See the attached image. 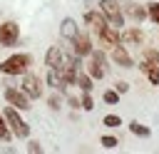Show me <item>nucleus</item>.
<instances>
[{"label":"nucleus","mask_w":159,"mask_h":154,"mask_svg":"<svg viewBox=\"0 0 159 154\" xmlns=\"http://www.w3.org/2000/svg\"><path fill=\"white\" fill-rule=\"evenodd\" d=\"M2 114H5V119H7V124H10V129H12L15 137H20V139H27V137H30V124L20 117V112H17L12 104H7Z\"/></svg>","instance_id":"nucleus-1"},{"label":"nucleus","mask_w":159,"mask_h":154,"mask_svg":"<svg viewBox=\"0 0 159 154\" xmlns=\"http://www.w3.org/2000/svg\"><path fill=\"white\" fill-rule=\"evenodd\" d=\"M30 62H32V57L25 55V52L22 55H10L7 60L0 62V72L2 75H22V72H27Z\"/></svg>","instance_id":"nucleus-2"},{"label":"nucleus","mask_w":159,"mask_h":154,"mask_svg":"<svg viewBox=\"0 0 159 154\" xmlns=\"http://www.w3.org/2000/svg\"><path fill=\"white\" fill-rule=\"evenodd\" d=\"M99 10H102V15L107 17L109 25H114V27L124 25V10H122L119 0H99Z\"/></svg>","instance_id":"nucleus-3"},{"label":"nucleus","mask_w":159,"mask_h":154,"mask_svg":"<svg viewBox=\"0 0 159 154\" xmlns=\"http://www.w3.org/2000/svg\"><path fill=\"white\" fill-rule=\"evenodd\" d=\"M17 40H20V27H17V22H12V20L2 22V25H0V47H15Z\"/></svg>","instance_id":"nucleus-4"},{"label":"nucleus","mask_w":159,"mask_h":154,"mask_svg":"<svg viewBox=\"0 0 159 154\" xmlns=\"http://www.w3.org/2000/svg\"><path fill=\"white\" fill-rule=\"evenodd\" d=\"M104 72H107V67H104V52H102V50H92V52H89L87 75H89L92 79H102Z\"/></svg>","instance_id":"nucleus-5"},{"label":"nucleus","mask_w":159,"mask_h":154,"mask_svg":"<svg viewBox=\"0 0 159 154\" xmlns=\"http://www.w3.org/2000/svg\"><path fill=\"white\" fill-rule=\"evenodd\" d=\"M20 89H22L30 99H37V97L42 94L40 77H37V75H32V72H22V84H20Z\"/></svg>","instance_id":"nucleus-6"},{"label":"nucleus","mask_w":159,"mask_h":154,"mask_svg":"<svg viewBox=\"0 0 159 154\" xmlns=\"http://www.w3.org/2000/svg\"><path fill=\"white\" fill-rule=\"evenodd\" d=\"M5 99H7V104H12V107H15V109H20V112L30 109V97H27L22 89L7 87V89H5Z\"/></svg>","instance_id":"nucleus-7"},{"label":"nucleus","mask_w":159,"mask_h":154,"mask_svg":"<svg viewBox=\"0 0 159 154\" xmlns=\"http://www.w3.org/2000/svg\"><path fill=\"white\" fill-rule=\"evenodd\" d=\"M84 25H89V30H92L94 35H99L109 22H107V17L102 15V10H87V12H84Z\"/></svg>","instance_id":"nucleus-8"},{"label":"nucleus","mask_w":159,"mask_h":154,"mask_svg":"<svg viewBox=\"0 0 159 154\" xmlns=\"http://www.w3.org/2000/svg\"><path fill=\"white\" fill-rule=\"evenodd\" d=\"M70 42H72L75 55H80V57H89V52L94 50V45H92V40H89V35H84V32H77Z\"/></svg>","instance_id":"nucleus-9"},{"label":"nucleus","mask_w":159,"mask_h":154,"mask_svg":"<svg viewBox=\"0 0 159 154\" xmlns=\"http://www.w3.org/2000/svg\"><path fill=\"white\" fill-rule=\"evenodd\" d=\"M97 37H99V45H102V47H109V50H112L114 45H119V42H122V40H119V37H122V32H119V27H114V25H107Z\"/></svg>","instance_id":"nucleus-10"},{"label":"nucleus","mask_w":159,"mask_h":154,"mask_svg":"<svg viewBox=\"0 0 159 154\" xmlns=\"http://www.w3.org/2000/svg\"><path fill=\"white\" fill-rule=\"evenodd\" d=\"M109 55H112V60H114V65H119V67H124V70H129V67H134V62H132V57H129V52H127V47H124V42H119V45H114Z\"/></svg>","instance_id":"nucleus-11"},{"label":"nucleus","mask_w":159,"mask_h":154,"mask_svg":"<svg viewBox=\"0 0 159 154\" xmlns=\"http://www.w3.org/2000/svg\"><path fill=\"white\" fill-rule=\"evenodd\" d=\"M62 60H65V52H62V47H60V45L47 47V52H45V65H47L50 70H60Z\"/></svg>","instance_id":"nucleus-12"},{"label":"nucleus","mask_w":159,"mask_h":154,"mask_svg":"<svg viewBox=\"0 0 159 154\" xmlns=\"http://www.w3.org/2000/svg\"><path fill=\"white\" fill-rule=\"evenodd\" d=\"M122 10H124V15H129V17H132V20H137V22H142L144 17H149L147 7L137 5V2H124V5H122Z\"/></svg>","instance_id":"nucleus-13"},{"label":"nucleus","mask_w":159,"mask_h":154,"mask_svg":"<svg viewBox=\"0 0 159 154\" xmlns=\"http://www.w3.org/2000/svg\"><path fill=\"white\" fill-rule=\"evenodd\" d=\"M139 72H144V75H147L149 84L159 87V67H154V65H149L147 60H142V62H139Z\"/></svg>","instance_id":"nucleus-14"},{"label":"nucleus","mask_w":159,"mask_h":154,"mask_svg":"<svg viewBox=\"0 0 159 154\" xmlns=\"http://www.w3.org/2000/svg\"><path fill=\"white\" fill-rule=\"evenodd\" d=\"M77 32H80V25H77L72 17H65V20H62V25H60V35H62L65 40H72Z\"/></svg>","instance_id":"nucleus-15"},{"label":"nucleus","mask_w":159,"mask_h":154,"mask_svg":"<svg viewBox=\"0 0 159 154\" xmlns=\"http://www.w3.org/2000/svg\"><path fill=\"white\" fill-rule=\"evenodd\" d=\"M119 40H122L124 45H129V42H132V45H142V42H144V32H142L139 27H132V30H124Z\"/></svg>","instance_id":"nucleus-16"},{"label":"nucleus","mask_w":159,"mask_h":154,"mask_svg":"<svg viewBox=\"0 0 159 154\" xmlns=\"http://www.w3.org/2000/svg\"><path fill=\"white\" fill-rule=\"evenodd\" d=\"M45 82H47L52 89H65V87H67L65 79H62V75H60V70H50L47 77H45Z\"/></svg>","instance_id":"nucleus-17"},{"label":"nucleus","mask_w":159,"mask_h":154,"mask_svg":"<svg viewBox=\"0 0 159 154\" xmlns=\"http://www.w3.org/2000/svg\"><path fill=\"white\" fill-rule=\"evenodd\" d=\"M75 84H77L82 92H92V77H89L87 72H77V77H75Z\"/></svg>","instance_id":"nucleus-18"},{"label":"nucleus","mask_w":159,"mask_h":154,"mask_svg":"<svg viewBox=\"0 0 159 154\" xmlns=\"http://www.w3.org/2000/svg\"><path fill=\"white\" fill-rule=\"evenodd\" d=\"M10 139H12V129L5 119V114L0 112V142H10Z\"/></svg>","instance_id":"nucleus-19"},{"label":"nucleus","mask_w":159,"mask_h":154,"mask_svg":"<svg viewBox=\"0 0 159 154\" xmlns=\"http://www.w3.org/2000/svg\"><path fill=\"white\" fill-rule=\"evenodd\" d=\"M129 129H132V134H137V137H149V127L139 124L137 119H134V122H129Z\"/></svg>","instance_id":"nucleus-20"},{"label":"nucleus","mask_w":159,"mask_h":154,"mask_svg":"<svg viewBox=\"0 0 159 154\" xmlns=\"http://www.w3.org/2000/svg\"><path fill=\"white\" fill-rule=\"evenodd\" d=\"M144 60H147L149 65L159 67V50H154V47H147V50H144Z\"/></svg>","instance_id":"nucleus-21"},{"label":"nucleus","mask_w":159,"mask_h":154,"mask_svg":"<svg viewBox=\"0 0 159 154\" xmlns=\"http://www.w3.org/2000/svg\"><path fill=\"white\" fill-rule=\"evenodd\" d=\"M147 12H149V20L159 25V2H149L147 5Z\"/></svg>","instance_id":"nucleus-22"},{"label":"nucleus","mask_w":159,"mask_h":154,"mask_svg":"<svg viewBox=\"0 0 159 154\" xmlns=\"http://www.w3.org/2000/svg\"><path fill=\"white\" fill-rule=\"evenodd\" d=\"M102 99H104L107 104H117V102H119V92H117V89H107V92L102 94Z\"/></svg>","instance_id":"nucleus-23"},{"label":"nucleus","mask_w":159,"mask_h":154,"mask_svg":"<svg viewBox=\"0 0 159 154\" xmlns=\"http://www.w3.org/2000/svg\"><path fill=\"white\" fill-rule=\"evenodd\" d=\"M102 124H104V127H109V129H114V127H119V124H122V119H119L117 114H107V117L102 119Z\"/></svg>","instance_id":"nucleus-24"},{"label":"nucleus","mask_w":159,"mask_h":154,"mask_svg":"<svg viewBox=\"0 0 159 154\" xmlns=\"http://www.w3.org/2000/svg\"><path fill=\"white\" fill-rule=\"evenodd\" d=\"M82 109H84V112H92V109H94V102H92L89 92H82Z\"/></svg>","instance_id":"nucleus-25"},{"label":"nucleus","mask_w":159,"mask_h":154,"mask_svg":"<svg viewBox=\"0 0 159 154\" xmlns=\"http://www.w3.org/2000/svg\"><path fill=\"white\" fill-rule=\"evenodd\" d=\"M119 144V139H114V137H102V147L104 149H114Z\"/></svg>","instance_id":"nucleus-26"},{"label":"nucleus","mask_w":159,"mask_h":154,"mask_svg":"<svg viewBox=\"0 0 159 154\" xmlns=\"http://www.w3.org/2000/svg\"><path fill=\"white\" fill-rule=\"evenodd\" d=\"M27 152H30V154H37V152H42V147H40V142H35V139H30V142H27Z\"/></svg>","instance_id":"nucleus-27"},{"label":"nucleus","mask_w":159,"mask_h":154,"mask_svg":"<svg viewBox=\"0 0 159 154\" xmlns=\"http://www.w3.org/2000/svg\"><path fill=\"white\" fill-rule=\"evenodd\" d=\"M114 89H117L119 94H124V92L129 89V82H124V79H119V82H114Z\"/></svg>","instance_id":"nucleus-28"},{"label":"nucleus","mask_w":159,"mask_h":154,"mask_svg":"<svg viewBox=\"0 0 159 154\" xmlns=\"http://www.w3.org/2000/svg\"><path fill=\"white\" fill-rule=\"evenodd\" d=\"M47 104H50V109H60V107H62V104H60V97H57V94H52V97L47 99Z\"/></svg>","instance_id":"nucleus-29"},{"label":"nucleus","mask_w":159,"mask_h":154,"mask_svg":"<svg viewBox=\"0 0 159 154\" xmlns=\"http://www.w3.org/2000/svg\"><path fill=\"white\" fill-rule=\"evenodd\" d=\"M67 102H70V107H72V109H80V107H82V102H80L77 97H70Z\"/></svg>","instance_id":"nucleus-30"}]
</instances>
